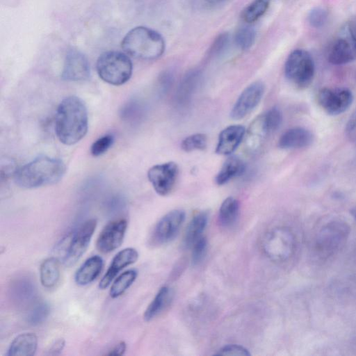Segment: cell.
Listing matches in <instances>:
<instances>
[{
    "label": "cell",
    "mask_w": 356,
    "mask_h": 356,
    "mask_svg": "<svg viewBox=\"0 0 356 356\" xmlns=\"http://www.w3.org/2000/svg\"><path fill=\"white\" fill-rule=\"evenodd\" d=\"M343 33L356 44V14L346 24Z\"/></svg>",
    "instance_id": "37"
},
{
    "label": "cell",
    "mask_w": 356,
    "mask_h": 356,
    "mask_svg": "<svg viewBox=\"0 0 356 356\" xmlns=\"http://www.w3.org/2000/svg\"><path fill=\"white\" fill-rule=\"evenodd\" d=\"M313 140L314 136L309 130L297 127L282 134L278 140V146L284 149L303 148L309 146Z\"/></svg>",
    "instance_id": "19"
},
{
    "label": "cell",
    "mask_w": 356,
    "mask_h": 356,
    "mask_svg": "<svg viewBox=\"0 0 356 356\" xmlns=\"http://www.w3.org/2000/svg\"><path fill=\"white\" fill-rule=\"evenodd\" d=\"M60 266L55 257L44 260L40 267V277L42 285L47 289L54 287L60 280Z\"/></svg>",
    "instance_id": "23"
},
{
    "label": "cell",
    "mask_w": 356,
    "mask_h": 356,
    "mask_svg": "<svg viewBox=\"0 0 356 356\" xmlns=\"http://www.w3.org/2000/svg\"><path fill=\"white\" fill-rule=\"evenodd\" d=\"M264 93V85L254 81L240 94L230 112L234 120H241L248 115L258 105Z\"/></svg>",
    "instance_id": "11"
},
{
    "label": "cell",
    "mask_w": 356,
    "mask_h": 356,
    "mask_svg": "<svg viewBox=\"0 0 356 356\" xmlns=\"http://www.w3.org/2000/svg\"><path fill=\"white\" fill-rule=\"evenodd\" d=\"M138 258V252L133 248H127L118 252L113 257L109 268L100 280L99 287L101 289L107 288L120 270L134 264Z\"/></svg>",
    "instance_id": "17"
},
{
    "label": "cell",
    "mask_w": 356,
    "mask_h": 356,
    "mask_svg": "<svg viewBox=\"0 0 356 356\" xmlns=\"http://www.w3.org/2000/svg\"><path fill=\"white\" fill-rule=\"evenodd\" d=\"M270 0H253L242 11L241 18L250 24L258 20L267 10Z\"/></svg>",
    "instance_id": "29"
},
{
    "label": "cell",
    "mask_w": 356,
    "mask_h": 356,
    "mask_svg": "<svg viewBox=\"0 0 356 356\" xmlns=\"http://www.w3.org/2000/svg\"><path fill=\"white\" fill-rule=\"evenodd\" d=\"M208 221V215L205 212L197 213L189 222L184 236V243L189 247L202 236Z\"/></svg>",
    "instance_id": "24"
},
{
    "label": "cell",
    "mask_w": 356,
    "mask_h": 356,
    "mask_svg": "<svg viewBox=\"0 0 356 356\" xmlns=\"http://www.w3.org/2000/svg\"><path fill=\"white\" fill-rule=\"evenodd\" d=\"M88 127L87 108L76 96L65 97L59 104L55 116V133L59 141L66 145L79 142Z\"/></svg>",
    "instance_id": "1"
},
{
    "label": "cell",
    "mask_w": 356,
    "mask_h": 356,
    "mask_svg": "<svg viewBox=\"0 0 356 356\" xmlns=\"http://www.w3.org/2000/svg\"><path fill=\"white\" fill-rule=\"evenodd\" d=\"M65 170V165L61 160L40 156L16 170L13 176L17 186L31 189L58 182Z\"/></svg>",
    "instance_id": "2"
},
{
    "label": "cell",
    "mask_w": 356,
    "mask_h": 356,
    "mask_svg": "<svg viewBox=\"0 0 356 356\" xmlns=\"http://www.w3.org/2000/svg\"><path fill=\"white\" fill-rule=\"evenodd\" d=\"M207 145V137L204 134H195L185 138L181 143V149L186 152L203 150Z\"/></svg>",
    "instance_id": "31"
},
{
    "label": "cell",
    "mask_w": 356,
    "mask_h": 356,
    "mask_svg": "<svg viewBox=\"0 0 356 356\" xmlns=\"http://www.w3.org/2000/svg\"><path fill=\"white\" fill-rule=\"evenodd\" d=\"M265 247L268 254L272 259L278 261L286 260L294 251V236L286 228H277L270 233Z\"/></svg>",
    "instance_id": "10"
},
{
    "label": "cell",
    "mask_w": 356,
    "mask_h": 356,
    "mask_svg": "<svg viewBox=\"0 0 356 356\" xmlns=\"http://www.w3.org/2000/svg\"><path fill=\"white\" fill-rule=\"evenodd\" d=\"M122 49L129 56L140 60H152L161 57L165 44L162 35L145 26L130 30L122 39Z\"/></svg>",
    "instance_id": "3"
},
{
    "label": "cell",
    "mask_w": 356,
    "mask_h": 356,
    "mask_svg": "<svg viewBox=\"0 0 356 356\" xmlns=\"http://www.w3.org/2000/svg\"><path fill=\"white\" fill-rule=\"evenodd\" d=\"M255 36L256 32L253 27L245 26L237 30L235 33L234 41L240 49L245 50L254 44Z\"/></svg>",
    "instance_id": "30"
},
{
    "label": "cell",
    "mask_w": 356,
    "mask_h": 356,
    "mask_svg": "<svg viewBox=\"0 0 356 356\" xmlns=\"http://www.w3.org/2000/svg\"><path fill=\"white\" fill-rule=\"evenodd\" d=\"M49 313L50 307L47 302L44 301L35 302L26 313V321L33 326L40 325L46 321Z\"/></svg>",
    "instance_id": "28"
},
{
    "label": "cell",
    "mask_w": 356,
    "mask_h": 356,
    "mask_svg": "<svg viewBox=\"0 0 356 356\" xmlns=\"http://www.w3.org/2000/svg\"><path fill=\"white\" fill-rule=\"evenodd\" d=\"M38 348V337L32 332H24L17 335L10 343L6 355L32 356Z\"/></svg>",
    "instance_id": "20"
},
{
    "label": "cell",
    "mask_w": 356,
    "mask_h": 356,
    "mask_svg": "<svg viewBox=\"0 0 356 356\" xmlns=\"http://www.w3.org/2000/svg\"><path fill=\"white\" fill-rule=\"evenodd\" d=\"M103 265L104 261L99 256L88 258L76 270L74 275L75 282L80 286L90 284L99 276Z\"/></svg>",
    "instance_id": "21"
},
{
    "label": "cell",
    "mask_w": 356,
    "mask_h": 356,
    "mask_svg": "<svg viewBox=\"0 0 356 356\" xmlns=\"http://www.w3.org/2000/svg\"><path fill=\"white\" fill-rule=\"evenodd\" d=\"M245 168V163L240 158L234 156H229L216 175L215 181L218 185H223L233 178L241 175Z\"/></svg>",
    "instance_id": "22"
},
{
    "label": "cell",
    "mask_w": 356,
    "mask_h": 356,
    "mask_svg": "<svg viewBox=\"0 0 356 356\" xmlns=\"http://www.w3.org/2000/svg\"><path fill=\"white\" fill-rule=\"evenodd\" d=\"M127 228L124 218L108 222L100 232L97 242V249L102 253H109L120 246Z\"/></svg>",
    "instance_id": "13"
},
{
    "label": "cell",
    "mask_w": 356,
    "mask_h": 356,
    "mask_svg": "<svg viewBox=\"0 0 356 356\" xmlns=\"http://www.w3.org/2000/svg\"><path fill=\"white\" fill-rule=\"evenodd\" d=\"M327 12L321 7H316L312 9L308 15V21L310 25L314 28H321L327 22Z\"/></svg>",
    "instance_id": "33"
},
{
    "label": "cell",
    "mask_w": 356,
    "mask_h": 356,
    "mask_svg": "<svg viewBox=\"0 0 356 356\" xmlns=\"http://www.w3.org/2000/svg\"><path fill=\"white\" fill-rule=\"evenodd\" d=\"M137 275L138 273L134 269L128 270L120 274L111 287L109 292L111 297L116 298L122 295L134 283Z\"/></svg>",
    "instance_id": "27"
},
{
    "label": "cell",
    "mask_w": 356,
    "mask_h": 356,
    "mask_svg": "<svg viewBox=\"0 0 356 356\" xmlns=\"http://www.w3.org/2000/svg\"><path fill=\"white\" fill-rule=\"evenodd\" d=\"M239 212V203L233 197H228L222 202L219 209V221L225 227L234 224Z\"/></svg>",
    "instance_id": "26"
},
{
    "label": "cell",
    "mask_w": 356,
    "mask_h": 356,
    "mask_svg": "<svg viewBox=\"0 0 356 356\" xmlns=\"http://www.w3.org/2000/svg\"><path fill=\"white\" fill-rule=\"evenodd\" d=\"M185 219V213L179 209L172 210L163 216L156 225L152 241L163 244L172 241L177 234Z\"/></svg>",
    "instance_id": "12"
},
{
    "label": "cell",
    "mask_w": 356,
    "mask_h": 356,
    "mask_svg": "<svg viewBox=\"0 0 356 356\" xmlns=\"http://www.w3.org/2000/svg\"><path fill=\"white\" fill-rule=\"evenodd\" d=\"M207 247V238L200 236L193 245L192 262L197 264L203 259Z\"/></svg>",
    "instance_id": "35"
},
{
    "label": "cell",
    "mask_w": 356,
    "mask_h": 356,
    "mask_svg": "<svg viewBox=\"0 0 356 356\" xmlns=\"http://www.w3.org/2000/svg\"><path fill=\"white\" fill-rule=\"evenodd\" d=\"M97 220L89 219L74 232L65 252L63 262L67 266L76 263L88 248L97 227Z\"/></svg>",
    "instance_id": "8"
},
{
    "label": "cell",
    "mask_w": 356,
    "mask_h": 356,
    "mask_svg": "<svg viewBox=\"0 0 356 356\" xmlns=\"http://www.w3.org/2000/svg\"><path fill=\"white\" fill-rule=\"evenodd\" d=\"M96 69L104 81L113 86H121L131 78L133 65L127 54L108 51L99 56Z\"/></svg>",
    "instance_id": "4"
},
{
    "label": "cell",
    "mask_w": 356,
    "mask_h": 356,
    "mask_svg": "<svg viewBox=\"0 0 356 356\" xmlns=\"http://www.w3.org/2000/svg\"><path fill=\"white\" fill-rule=\"evenodd\" d=\"M286 78L299 89H305L312 83L315 74V64L311 54L306 50H293L284 65Z\"/></svg>",
    "instance_id": "5"
},
{
    "label": "cell",
    "mask_w": 356,
    "mask_h": 356,
    "mask_svg": "<svg viewBox=\"0 0 356 356\" xmlns=\"http://www.w3.org/2000/svg\"><path fill=\"white\" fill-rule=\"evenodd\" d=\"M268 127L271 133L279 129L282 121V115L280 109L272 108L264 113Z\"/></svg>",
    "instance_id": "34"
},
{
    "label": "cell",
    "mask_w": 356,
    "mask_h": 356,
    "mask_svg": "<svg viewBox=\"0 0 356 356\" xmlns=\"http://www.w3.org/2000/svg\"><path fill=\"white\" fill-rule=\"evenodd\" d=\"M350 213L352 215V216L355 218V220H356V206L353 207L350 210Z\"/></svg>",
    "instance_id": "41"
},
{
    "label": "cell",
    "mask_w": 356,
    "mask_h": 356,
    "mask_svg": "<svg viewBox=\"0 0 356 356\" xmlns=\"http://www.w3.org/2000/svg\"><path fill=\"white\" fill-rule=\"evenodd\" d=\"M211 1H219V0H211Z\"/></svg>",
    "instance_id": "42"
},
{
    "label": "cell",
    "mask_w": 356,
    "mask_h": 356,
    "mask_svg": "<svg viewBox=\"0 0 356 356\" xmlns=\"http://www.w3.org/2000/svg\"><path fill=\"white\" fill-rule=\"evenodd\" d=\"M8 295L11 302L17 307L33 305L37 298L36 285L31 277L22 275L13 279L9 284Z\"/></svg>",
    "instance_id": "14"
},
{
    "label": "cell",
    "mask_w": 356,
    "mask_h": 356,
    "mask_svg": "<svg viewBox=\"0 0 356 356\" xmlns=\"http://www.w3.org/2000/svg\"><path fill=\"white\" fill-rule=\"evenodd\" d=\"M216 355H239L250 356V353L248 349L240 345L230 344L220 348L215 354Z\"/></svg>",
    "instance_id": "36"
},
{
    "label": "cell",
    "mask_w": 356,
    "mask_h": 356,
    "mask_svg": "<svg viewBox=\"0 0 356 356\" xmlns=\"http://www.w3.org/2000/svg\"><path fill=\"white\" fill-rule=\"evenodd\" d=\"M127 345L124 341H120L115 345L109 352L106 354L108 355H122L126 350Z\"/></svg>",
    "instance_id": "40"
},
{
    "label": "cell",
    "mask_w": 356,
    "mask_h": 356,
    "mask_svg": "<svg viewBox=\"0 0 356 356\" xmlns=\"http://www.w3.org/2000/svg\"><path fill=\"white\" fill-rule=\"evenodd\" d=\"M178 174L177 164L170 161L150 168L147 172V177L156 193L165 196L174 188Z\"/></svg>",
    "instance_id": "9"
},
{
    "label": "cell",
    "mask_w": 356,
    "mask_h": 356,
    "mask_svg": "<svg viewBox=\"0 0 356 356\" xmlns=\"http://www.w3.org/2000/svg\"><path fill=\"white\" fill-rule=\"evenodd\" d=\"M65 341L63 339L56 340L49 350V355H58L64 348Z\"/></svg>",
    "instance_id": "39"
},
{
    "label": "cell",
    "mask_w": 356,
    "mask_h": 356,
    "mask_svg": "<svg viewBox=\"0 0 356 356\" xmlns=\"http://www.w3.org/2000/svg\"><path fill=\"white\" fill-rule=\"evenodd\" d=\"M169 298L170 289L165 286L161 287L145 309L144 319L149 321L157 316L168 303Z\"/></svg>",
    "instance_id": "25"
},
{
    "label": "cell",
    "mask_w": 356,
    "mask_h": 356,
    "mask_svg": "<svg viewBox=\"0 0 356 356\" xmlns=\"http://www.w3.org/2000/svg\"><path fill=\"white\" fill-rule=\"evenodd\" d=\"M316 101L326 113L338 115L351 106L353 95L352 92L346 88H323L318 92Z\"/></svg>",
    "instance_id": "7"
},
{
    "label": "cell",
    "mask_w": 356,
    "mask_h": 356,
    "mask_svg": "<svg viewBox=\"0 0 356 356\" xmlns=\"http://www.w3.org/2000/svg\"><path fill=\"white\" fill-rule=\"evenodd\" d=\"M327 60L336 65L351 63L356 60V44L343 33L329 45Z\"/></svg>",
    "instance_id": "16"
},
{
    "label": "cell",
    "mask_w": 356,
    "mask_h": 356,
    "mask_svg": "<svg viewBox=\"0 0 356 356\" xmlns=\"http://www.w3.org/2000/svg\"><path fill=\"white\" fill-rule=\"evenodd\" d=\"M350 234L348 224L340 220L328 222L318 232L315 238V250L321 256H330L340 249Z\"/></svg>",
    "instance_id": "6"
},
{
    "label": "cell",
    "mask_w": 356,
    "mask_h": 356,
    "mask_svg": "<svg viewBox=\"0 0 356 356\" xmlns=\"http://www.w3.org/2000/svg\"><path fill=\"white\" fill-rule=\"evenodd\" d=\"M114 136L111 134H106L100 136L93 142L90 147V153L93 156H99L106 153L112 146Z\"/></svg>",
    "instance_id": "32"
},
{
    "label": "cell",
    "mask_w": 356,
    "mask_h": 356,
    "mask_svg": "<svg viewBox=\"0 0 356 356\" xmlns=\"http://www.w3.org/2000/svg\"><path fill=\"white\" fill-rule=\"evenodd\" d=\"M245 134V127L241 125H230L219 134L216 153L220 155H229L238 147Z\"/></svg>",
    "instance_id": "18"
},
{
    "label": "cell",
    "mask_w": 356,
    "mask_h": 356,
    "mask_svg": "<svg viewBox=\"0 0 356 356\" xmlns=\"http://www.w3.org/2000/svg\"><path fill=\"white\" fill-rule=\"evenodd\" d=\"M90 75V67L87 58L79 51H69L65 58L62 79L69 81H79L88 79Z\"/></svg>",
    "instance_id": "15"
},
{
    "label": "cell",
    "mask_w": 356,
    "mask_h": 356,
    "mask_svg": "<svg viewBox=\"0 0 356 356\" xmlns=\"http://www.w3.org/2000/svg\"><path fill=\"white\" fill-rule=\"evenodd\" d=\"M346 131L350 135L355 134L356 131V108L346 124Z\"/></svg>",
    "instance_id": "38"
}]
</instances>
